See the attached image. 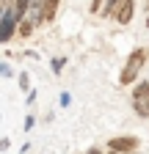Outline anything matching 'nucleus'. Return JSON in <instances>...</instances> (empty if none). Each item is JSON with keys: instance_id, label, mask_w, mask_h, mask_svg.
I'll return each mask as SVG.
<instances>
[{"instance_id": "1", "label": "nucleus", "mask_w": 149, "mask_h": 154, "mask_svg": "<svg viewBox=\"0 0 149 154\" xmlns=\"http://www.w3.org/2000/svg\"><path fill=\"white\" fill-rule=\"evenodd\" d=\"M146 50H133V52H130V58H127V63H124V69H122V74H119V83L122 85H130V83H133L135 80V77L141 74V69H144V63H146Z\"/></svg>"}, {"instance_id": "2", "label": "nucleus", "mask_w": 149, "mask_h": 154, "mask_svg": "<svg viewBox=\"0 0 149 154\" xmlns=\"http://www.w3.org/2000/svg\"><path fill=\"white\" fill-rule=\"evenodd\" d=\"M0 42L3 44H8L11 42V36L20 30V17H17V11H14V6H6L3 8V19H0Z\"/></svg>"}, {"instance_id": "3", "label": "nucleus", "mask_w": 149, "mask_h": 154, "mask_svg": "<svg viewBox=\"0 0 149 154\" xmlns=\"http://www.w3.org/2000/svg\"><path fill=\"white\" fill-rule=\"evenodd\" d=\"M110 151H119V154H133L138 149V138L135 135H119V138H110L108 140Z\"/></svg>"}, {"instance_id": "4", "label": "nucleus", "mask_w": 149, "mask_h": 154, "mask_svg": "<svg viewBox=\"0 0 149 154\" xmlns=\"http://www.w3.org/2000/svg\"><path fill=\"white\" fill-rule=\"evenodd\" d=\"M133 17H135V0H124L113 19H116L119 25H130V22H133Z\"/></svg>"}, {"instance_id": "5", "label": "nucleus", "mask_w": 149, "mask_h": 154, "mask_svg": "<svg viewBox=\"0 0 149 154\" xmlns=\"http://www.w3.org/2000/svg\"><path fill=\"white\" fill-rule=\"evenodd\" d=\"M133 110L141 119H149V91L146 94H133Z\"/></svg>"}, {"instance_id": "6", "label": "nucleus", "mask_w": 149, "mask_h": 154, "mask_svg": "<svg viewBox=\"0 0 149 154\" xmlns=\"http://www.w3.org/2000/svg\"><path fill=\"white\" fill-rule=\"evenodd\" d=\"M30 6H33V0H14V11H17V17H20V22L25 19V14H28Z\"/></svg>"}, {"instance_id": "7", "label": "nucleus", "mask_w": 149, "mask_h": 154, "mask_svg": "<svg viewBox=\"0 0 149 154\" xmlns=\"http://www.w3.org/2000/svg\"><path fill=\"white\" fill-rule=\"evenodd\" d=\"M33 28H36V22H28V19H22V22H20V30H17V33H20L22 38H28V36L33 33Z\"/></svg>"}, {"instance_id": "8", "label": "nucleus", "mask_w": 149, "mask_h": 154, "mask_svg": "<svg viewBox=\"0 0 149 154\" xmlns=\"http://www.w3.org/2000/svg\"><path fill=\"white\" fill-rule=\"evenodd\" d=\"M17 83H20L22 91H30V77H28V72H22L20 77H17Z\"/></svg>"}, {"instance_id": "9", "label": "nucleus", "mask_w": 149, "mask_h": 154, "mask_svg": "<svg viewBox=\"0 0 149 154\" xmlns=\"http://www.w3.org/2000/svg\"><path fill=\"white\" fill-rule=\"evenodd\" d=\"M102 6H105V0H91L88 11H91V14H100V11H102Z\"/></svg>"}, {"instance_id": "10", "label": "nucleus", "mask_w": 149, "mask_h": 154, "mask_svg": "<svg viewBox=\"0 0 149 154\" xmlns=\"http://www.w3.org/2000/svg\"><path fill=\"white\" fill-rule=\"evenodd\" d=\"M61 69H64V58H55V61H52V72L61 74Z\"/></svg>"}, {"instance_id": "11", "label": "nucleus", "mask_w": 149, "mask_h": 154, "mask_svg": "<svg viewBox=\"0 0 149 154\" xmlns=\"http://www.w3.org/2000/svg\"><path fill=\"white\" fill-rule=\"evenodd\" d=\"M0 72H3V77H11V66H8V63L0 66Z\"/></svg>"}, {"instance_id": "12", "label": "nucleus", "mask_w": 149, "mask_h": 154, "mask_svg": "<svg viewBox=\"0 0 149 154\" xmlns=\"http://www.w3.org/2000/svg\"><path fill=\"white\" fill-rule=\"evenodd\" d=\"M86 154H102V151H100V149H88Z\"/></svg>"}, {"instance_id": "13", "label": "nucleus", "mask_w": 149, "mask_h": 154, "mask_svg": "<svg viewBox=\"0 0 149 154\" xmlns=\"http://www.w3.org/2000/svg\"><path fill=\"white\" fill-rule=\"evenodd\" d=\"M144 8H146V11H149V0H144Z\"/></svg>"}, {"instance_id": "14", "label": "nucleus", "mask_w": 149, "mask_h": 154, "mask_svg": "<svg viewBox=\"0 0 149 154\" xmlns=\"http://www.w3.org/2000/svg\"><path fill=\"white\" fill-rule=\"evenodd\" d=\"M146 28H149V11H146Z\"/></svg>"}, {"instance_id": "15", "label": "nucleus", "mask_w": 149, "mask_h": 154, "mask_svg": "<svg viewBox=\"0 0 149 154\" xmlns=\"http://www.w3.org/2000/svg\"><path fill=\"white\" fill-rule=\"evenodd\" d=\"M110 154H119V151H110Z\"/></svg>"}]
</instances>
